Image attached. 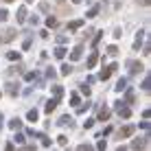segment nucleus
I'll list each match as a JSON object with an SVG mask.
<instances>
[{
	"label": "nucleus",
	"instance_id": "1",
	"mask_svg": "<svg viewBox=\"0 0 151 151\" xmlns=\"http://www.w3.org/2000/svg\"><path fill=\"white\" fill-rule=\"evenodd\" d=\"M114 105H116V112H118V116H121V118H129V116H132V110H129V107H125L123 101L114 103Z\"/></svg>",
	"mask_w": 151,
	"mask_h": 151
},
{
	"label": "nucleus",
	"instance_id": "2",
	"mask_svg": "<svg viewBox=\"0 0 151 151\" xmlns=\"http://www.w3.org/2000/svg\"><path fill=\"white\" fill-rule=\"evenodd\" d=\"M118 68V66L116 64H112V66H107V68H103L101 72H99V79H101V81H105V79H110V75H112V72L114 70H116Z\"/></svg>",
	"mask_w": 151,
	"mask_h": 151
},
{
	"label": "nucleus",
	"instance_id": "3",
	"mask_svg": "<svg viewBox=\"0 0 151 151\" xmlns=\"http://www.w3.org/2000/svg\"><path fill=\"white\" fill-rule=\"evenodd\" d=\"M127 68H129L132 75H138V72L142 70V64H140V61H127Z\"/></svg>",
	"mask_w": 151,
	"mask_h": 151
},
{
	"label": "nucleus",
	"instance_id": "4",
	"mask_svg": "<svg viewBox=\"0 0 151 151\" xmlns=\"http://www.w3.org/2000/svg\"><path fill=\"white\" fill-rule=\"evenodd\" d=\"M13 37H15V31H13V29H9V31H4V33H2L0 42H2V44H9V42H13Z\"/></svg>",
	"mask_w": 151,
	"mask_h": 151
},
{
	"label": "nucleus",
	"instance_id": "5",
	"mask_svg": "<svg viewBox=\"0 0 151 151\" xmlns=\"http://www.w3.org/2000/svg\"><path fill=\"white\" fill-rule=\"evenodd\" d=\"M81 55H83V46H75V48H72V53H70V59L77 61V59H81Z\"/></svg>",
	"mask_w": 151,
	"mask_h": 151
},
{
	"label": "nucleus",
	"instance_id": "6",
	"mask_svg": "<svg viewBox=\"0 0 151 151\" xmlns=\"http://www.w3.org/2000/svg\"><path fill=\"white\" fill-rule=\"evenodd\" d=\"M72 123H75V121H72L70 116H61L57 125H59V127H72Z\"/></svg>",
	"mask_w": 151,
	"mask_h": 151
},
{
	"label": "nucleus",
	"instance_id": "7",
	"mask_svg": "<svg viewBox=\"0 0 151 151\" xmlns=\"http://www.w3.org/2000/svg\"><path fill=\"white\" fill-rule=\"evenodd\" d=\"M132 134H134V127H132V125H127V127H123L121 132H118V136H121V138H127V136H132Z\"/></svg>",
	"mask_w": 151,
	"mask_h": 151
},
{
	"label": "nucleus",
	"instance_id": "8",
	"mask_svg": "<svg viewBox=\"0 0 151 151\" xmlns=\"http://www.w3.org/2000/svg\"><path fill=\"white\" fill-rule=\"evenodd\" d=\"M96 59H99L96 53H92L90 57H88V68H94V66H96Z\"/></svg>",
	"mask_w": 151,
	"mask_h": 151
},
{
	"label": "nucleus",
	"instance_id": "9",
	"mask_svg": "<svg viewBox=\"0 0 151 151\" xmlns=\"http://www.w3.org/2000/svg\"><path fill=\"white\" fill-rule=\"evenodd\" d=\"M57 101H59V99H50V101L46 103V112H48V114H50V112H53L55 107H57Z\"/></svg>",
	"mask_w": 151,
	"mask_h": 151
},
{
	"label": "nucleus",
	"instance_id": "10",
	"mask_svg": "<svg viewBox=\"0 0 151 151\" xmlns=\"http://www.w3.org/2000/svg\"><path fill=\"white\" fill-rule=\"evenodd\" d=\"M27 20V7H20L18 9V22H24Z\"/></svg>",
	"mask_w": 151,
	"mask_h": 151
},
{
	"label": "nucleus",
	"instance_id": "11",
	"mask_svg": "<svg viewBox=\"0 0 151 151\" xmlns=\"http://www.w3.org/2000/svg\"><path fill=\"white\" fill-rule=\"evenodd\" d=\"M125 88H127V79H121V81L116 83V88H114V90H116V92H123Z\"/></svg>",
	"mask_w": 151,
	"mask_h": 151
},
{
	"label": "nucleus",
	"instance_id": "12",
	"mask_svg": "<svg viewBox=\"0 0 151 151\" xmlns=\"http://www.w3.org/2000/svg\"><path fill=\"white\" fill-rule=\"evenodd\" d=\"M107 118H110V110H105V107H103V110L99 112V121H107Z\"/></svg>",
	"mask_w": 151,
	"mask_h": 151
},
{
	"label": "nucleus",
	"instance_id": "13",
	"mask_svg": "<svg viewBox=\"0 0 151 151\" xmlns=\"http://www.w3.org/2000/svg\"><path fill=\"white\" fill-rule=\"evenodd\" d=\"M7 92H9V94H18V86H15V83H7Z\"/></svg>",
	"mask_w": 151,
	"mask_h": 151
},
{
	"label": "nucleus",
	"instance_id": "14",
	"mask_svg": "<svg viewBox=\"0 0 151 151\" xmlns=\"http://www.w3.org/2000/svg\"><path fill=\"white\" fill-rule=\"evenodd\" d=\"M55 57H57V59H64V57H66V48H61V46L55 48Z\"/></svg>",
	"mask_w": 151,
	"mask_h": 151
},
{
	"label": "nucleus",
	"instance_id": "15",
	"mask_svg": "<svg viewBox=\"0 0 151 151\" xmlns=\"http://www.w3.org/2000/svg\"><path fill=\"white\" fill-rule=\"evenodd\" d=\"M53 94H55V99H59L61 94H64V88L61 86H53Z\"/></svg>",
	"mask_w": 151,
	"mask_h": 151
},
{
	"label": "nucleus",
	"instance_id": "16",
	"mask_svg": "<svg viewBox=\"0 0 151 151\" xmlns=\"http://www.w3.org/2000/svg\"><path fill=\"white\" fill-rule=\"evenodd\" d=\"M9 127H11V129H20V127H22V123H20V118H13V121L9 123Z\"/></svg>",
	"mask_w": 151,
	"mask_h": 151
},
{
	"label": "nucleus",
	"instance_id": "17",
	"mask_svg": "<svg viewBox=\"0 0 151 151\" xmlns=\"http://www.w3.org/2000/svg\"><path fill=\"white\" fill-rule=\"evenodd\" d=\"M37 116H40L37 110H31V112L27 114V118H29V121H37Z\"/></svg>",
	"mask_w": 151,
	"mask_h": 151
},
{
	"label": "nucleus",
	"instance_id": "18",
	"mask_svg": "<svg viewBox=\"0 0 151 151\" xmlns=\"http://www.w3.org/2000/svg\"><path fill=\"white\" fill-rule=\"evenodd\" d=\"M81 24H83V22H81V20H75V22H70V24H68V27H70V31H77V29H79V27H81Z\"/></svg>",
	"mask_w": 151,
	"mask_h": 151
},
{
	"label": "nucleus",
	"instance_id": "19",
	"mask_svg": "<svg viewBox=\"0 0 151 151\" xmlns=\"http://www.w3.org/2000/svg\"><path fill=\"white\" fill-rule=\"evenodd\" d=\"M7 57H9L11 61H15V59H20V53H15V50H9V53H7Z\"/></svg>",
	"mask_w": 151,
	"mask_h": 151
},
{
	"label": "nucleus",
	"instance_id": "20",
	"mask_svg": "<svg viewBox=\"0 0 151 151\" xmlns=\"http://www.w3.org/2000/svg\"><path fill=\"white\" fill-rule=\"evenodd\" d=\"M70 103H72V105H79V94H77V92L70 94Z\"/></svg>",
	"mask_w": 151,
	"mask_h": 151
},
{
	"label": "nucleus",
	"instance_id": "21",
	"mask_svg": "<svg viewBox=\"0 0 151 151\" xmlns=\"http://www.w3.org/2000/svg\"><path fill=\"white\" fill-rule=\"evenodd\" d=\"M35 77H37V72H27L24 79H27V81H35Z\"/></svg>",
	"mask_w": 151,
	"mask_h": 151
},
{
	"label": "nucleus",
	"instance_id": "22",
	"mask_svg": "<svg viewBox=\"0 0 151 151\" xmlns=\"http://www.w3.org/2000/svg\"><path fill=\"white\" fill-rule=\"evenodd\" d=\"M107 55H118V48H116V46H107Z\"/></svg>",
	"mask_w": 151,
	"mask_h": 151
},
{
	"label": "nucleus",
	"instance_id": "23",
	"mask_svg": "<svg viewBox=\"0 0 151 151\" xmlns=\"http://www.w3.org/2000/svg\"><path fill=\"white\" fill-rule=\"evenodd\" d=\"M70 72H72V68H70L68 64H64V66H61V75H70Z\"/></svg>",
	"mask_w": 151,
	"mask_h": 151
},
{
	"label": "nucleus",
	"instance_id": "24",
	"mask_svg": "<svg viewBox=\"0 0 151 151\" xmlns=\"http://www.w3.org/2000/svg\"><path fill=\"white\" fill-rule=\"evenodd\" d=\"M46 27H57V20L53 18V15H50V18L46 20Z\"/></svg>",
	"mask_w": 151,
	"mask_h": 151
},
{
	"label": "nucleus",
	"instance_id": "25",
	"mask_svg": "<svg viewBox=\"0 0 151 151\" xmlns=\"http://www.w3.org/2000/svg\"><path fill=\"white\" fill-rule=\"evenodd\" d=\"M57 142H59L61 147H66V145H68V138H66V136H59V138H57Z\"/></svg>",
	"mask_w": 151,
	"mask_h": 151
},
{
	"label": "nucleus",
	"instance_id": "26",
	"mask_svg": "<svg viewBox=\"0 0 151 151\" xmlns=\"http://www.w3.org/2000/svg\"><path fill=\"white\" fill-rule=\"evenodd\" d=\"M99 13V7H92L90 11H88V18H94V15Z\"/></svg>",
	"mask_w": 151,
	"mask_h": 151
},
{
	"label": "nucleus",
	"instance_id": "27",
	"mask_svg": "<svg viewBox=\"0 0 151 151\" xmlns=\"http://www.w3.org/2000/svg\"><path fill=\"white\" fill-rule=\"evenodd\" d=\"M83 125H86V129H90V127H92V125H94V121H92V118H88V121H86V123H83Z\"/></svg>",
	"mask_w": 151,
	"mask_h": 151
},
{
	"label": "nucleus",
	"instance_id": "28",
	"mask_svg": "<svg viewBox=\"0 0 151 151\" xmlns=\"http://www.w3.org/2000/svg\"><path fill=\"white\" fill-rule=\"evenodd\" d=\"M101 35H103V33H96V37H94V42H92V46H96L99 42H101Z\"/></svg>",
	"mask_w": 151,
	"mask_h": 151
},
{
	"label": "nucleus",
	"instance_id": "29",
	"mask_svg": "<svg viewBox=\"0 0 151 151\" xmlns=\"http://www.w3.org/2000/svg\"><path fill=\"white\" fill-rule=\"evenodd\" d=\"M2 20H7V11H4V9H0V22H2Z\"/></svg>",
	"mask_w": 151,
	"mask_h": 151
},
{
	"label": "nucleus",
	"instance_id": "30",
	"mask_svg": "<svg viewBox=\"0 0 151 151\" xmlns=\"http://www.w3.org/2000/svg\"><path fill=\"white\" fill-rule=\"evenodd\" d=\"M81 92H83V94H90V88H88V83H86V86H81Z\"/></svg>",
	"mask_w": 151,
	"mask_h": 151
},
{
	"label": "nucleus",
	"instance_id": "31",
	"mask_svg": "<svg viewBox=\"0 0 151 151\" xmlns=\"http://www.w3.org/2000/svg\"><path fill=\"white\" fill-rule=\"evenodd\" d=\"M142 90H149V77H147V79L142 81Z\"/></svg>",
	"mask_w": 151,
	"mask_h": 151
},
{
	"label": "nucleus",
	"instance_id": "32",
	"mask_svg": "<svg viewBox=\"0 0 151 151\" xmlns=\"http://www.w3.org/2000/svg\"><path fill=\"white\" fill-rule=\"evenodd\" d=\"M140 2H142V4H149V0H140Z\"/></svg>",
	"mask_w": 151,
	"mask_h": 151
},
{
	"label": "nucleus",
	"instance_id": "33",
	"mask_svg": "<svg viewBox=\"0 0 151 151\" xmlns=\"http://www.w3.org/2000/svg\"><path fill=\"white\" fill-rule=\"evenodd\" d=\"M72 2H81V0H72Z\"/></svg>",
	"mask_w": 151,
	"mask_h": 151
},
{
	"label": "nucleus",
	"instance_id": "34",
	"mask_svg": "<svg viewBox=\"0 0 151 151\" xmlns=\"http://www.w3.org/2000/svg\"><path fill=\"white\" fill-rule=\"evenodd\" d=\"M57 2H64V0H57Z\"/></svg>",
	"mask_w": 151,
	"mask_h": 151
},
{
	"label": "nucleus",
	"instance_id": "35",
	"mask_svg": "<svg viewBox=\"0 0 151 151\" xmlns=\"http://www.w3.org/2000/svg\"><path fill=\"white\" fill-rule=\"evenodd\" d=\"M4 2H11V0H4Z\"/></svg>",
	"mask_w": 151,
	"mask_h": 151
},
{
	"label": "nucleus",
	"instance_id": "36",
	"mask_svg": "<svg viewBox=\"0 0 151 151\" xmlns=\"http://www.w3.org/2000/svg\"><path fill=\"white\" fill-rule=\"evenodd\" d=\"M27 2H33V0H27Z\"/></svg>",
	"mask_w": 151,
	"mask_h": 151
}]
</instances>
